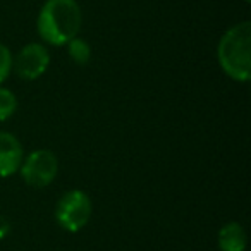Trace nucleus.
I'll return each mask as SVG.
<instances>
[{
	"mask_svg": "<svg viewBox=\"0 0 251 251\" xmlns=\"http://www.w3.org/2000/svg\"><path fill=\"white\" fill-rule=\"evenodd\" d=\"M220 251H244L246 250V230L239 222H229L219 230L217 237Z\"/></svg>",
	"mask_w": 251,
	"mask_h": 251,
	"instance_id": "0eeeda50",
	"label": "nucleus"
},
{
	"mask_svg": "<svg viewBox=\"0 0 251 251\" xmlns=\"http://www.w3.org/2000/svg\"><path fill=\"white\" fill-rule=\"evenodd\" d=\"M18 110V98L7 88L0 86V122L7 121Z\"/></svg>",
	"mask_w": 251,
	"mask_h": 251,
	"instance_id": "1a4fd4ad",
	"label": "nucleus"
},
{
	"mask_svg": "<svg viewBox=\"0 0 251 251\" xmlns=\"http://www.w3.org/2000/svg\"><path fill=\"white\" fill-rule=\"evenodd\" d=\"M25 150L18 138L7 131H0V177H9L19 171Z\"/></svg>",
	"mask_w": 251,
	"mask_h": 251,
	"instance_id": "423d86ee",
	"label": "nucleus"
},
{
	"mask_svg": "<svg viewBox=\"0 0 251 251\" xmlns=\"http://www.w3.org/2000/svg\"><path fill=\"white\" fill-rule=\"evenodd\" d=\"M93 203L83 189L64 193L55 206V220L67 232H79L91 219Z\"/></svg>",
	"mask_w": 251,
	"mask_h": 251,
	"instance_id": "7ed1b4c3",
	"label": "nucleus"
},
{
	"mask_svg": "<svg viewBox=\"0 0 251 251\" xmlns=\"http://www.w3.org/2000/svg\"><path fill=\"white\" fill-rule=\"evenodd\" d=\"M12 62H14V55L9 50V47H5L4 43H0V84L4 83L9 77V74H11Z\"/></svg>",
	"mask_w": 251,
	"mask_h": 251,
	"instance_id": "9d476101",
	"label": "nucleus"
},
{
	"mask_svg": "<svg viewBox=\"0 0 251 251\" xmlns=\"http://www.w3.org/2000/svg\"><path fill=\"white\" fill-rule=\"evenodd\" d=\"M243 2H246V4H250V2H251V0H243Z\"/></svg>",
	"mask_w": 251,
	"mask_h": 251,
	"instance_id": "f8f14e48",
	"label": "nucleus"
},
{
	"mask_svg": "<svg viewBox=\"0 0 251 251\" xmlns=\"http://www.w3.org/2000/svg\"><path fill=\"white\" fill-rule=\"evenodd\" d=\"M219 66L230 79L248 81L251 77V23L243 21L229 28L217 45Z\"/></svg>",
	"mask_w": 251,
	"mask_h": 251,
	"instance_id": "f03ea898",
	"label": "nucleus"
},
{
	"mask_svg": "<svg viewBox=\"0 0 251 251\" xmlns=\"http://www.w3.org/2000/svg\"><path fill=\"white\" fill-rule=\"evenodd\" d=\"M25 182L31 188H47L55 181L59 174V158L52 150L40 148L23 158L19 167Z\"/></svg>",
	"mask_w": 251,
	"mask_h": 251,
	"instance_id": "20e7f679",
	"label": "nucleus"
},
{
	"mask_svg": "<svg viewBox=\"0 0 251 251\" xmlns=\"http://www.w3.org/2000/svg\"><path fill=\"white\" fill-rule=\"evenodd\" d=\"M83 25V12L76 0H47L36 18L40 38L53 47L67 45Z\"/></svg>",
	"mask_w": 251,
	"mask_h": 251,
	"instance_id": "f257e3e1",
	"label": "nucleus"
},
{
	"mask_svg": "<svg viewBox=\"0 0 251 251\" xmlns=\"http://www.w3.org/2000/svg\"><path fill=\"white\" fill-rule=\"evenodd\" d=\"M50 66V53L43 43H28L14 57L12 69L21 79L35 81L47 73Z\"/></svg>",
	"mask_w": 251,
	"mask_h": 251,
	"instance_id": "39448f33",
	"label": "nucleus"
},
{
	"mask_svg": "<svg viewBox=\"0 0 251 251\" xmlns=\"http://www.w3.org/2000/svg\"><path fill=\"white\" fill-rule=\"evenodd\" d=\"M66 47H67V52H69V57H71V60H73V62L79 64V66H84V64L90 62L91 47H90V43H88L86 40L76 36V38L71 40Z\"/></svg>",
	"mask_w": 251,
	"mask_h": 251,
	"instance_id": "6e6552de",
	"label": "nucleus"
},
{
	"mask_svg": "<svg viewBox=\"0 0 251 251\" xmlns=\"http://www.w3.org/2000/svg\"><path fill=\"white\" fill-rule=\"evenodd\" d=\"M7 232H9V224H7V220H5V219H0V239L7 236Z\"/></svg>",
	"mask_w": 251,
	"mask_h": 251,
	"instance_id": "9b49d317",
	"label": "nucleus"
}]
</instances>
